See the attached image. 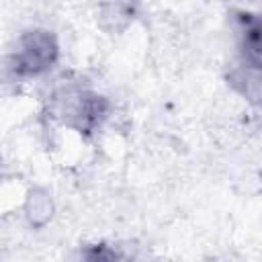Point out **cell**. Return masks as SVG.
<instances>
[{
  "instance_id": "4",
  "label": "cell",
  "mask_w": 262,
  "mask_h": 262,
  "mask_svg": "<svg viewBox=\"0 0 262 262\" xmlns=\"http://www.w3.org/2000/svg\"><path fill=\"white\" fill-rule=\"evenodd\" d=\"M80 262H123V256L117 248L106 244L86 246L80 254Z\"/></svg>"
},
{
  "instance_id": "5",
  "label": "cell",
  "mask_w": 262,
  "mask_h": 262,
  "mask_svg": "<svg viewBox=\"0 0 262 262\" xmlns=\"http://www.w3.org/2000/svg\"><path fill=\"white\" fill-rule=\"evenodd\" d=\"M39 215L43 217V221L51 215V203H49L47 196H33L29 201V217H31V221L39 223V219H37Z\"/></svg>"
},
{
  "instance_id": "3",
  "label": "cell",
  "mask_w": 262,
  "mask_h": 262,
  "mask_svg": "<svg viewBox=\"0 0 262 262\" xmlns=\"http://www.w3.org/2000/svg\"><path fill=\"white\" fill-rule=\"evenodd\" d=\"M233 82L237 88L252 100H262V63L244 61L233 74Z\"/></svg>"
},
{
  "instance_id": "1",
  "label": "cell",
  "mask_w": 262,
  "mask_h": 262,
  "mask_svg": "<svg viewBox=\"0 0 262 262\" xmlns=\"http://www.w3.org/2000/svg\"><path fill=\"white\" fill-rule=\"evenodd\" d=\"M57 41L49 31L35 29L18 39V47L12 55V70L18 76H37L49 70L57 59Z\"/></svg>"
},
{
  "instance_id": "2",
  "label": "cell",
  "mask_w": 262,
  "mask_h": 262,
  "mask_svg": "<svg viewBox=\"0 0 262 262\" xmlns=\"http://www.w3.org/2000/svg\"><path fill=\"white\" fill-rule=\"evenodd\" d=\"M106 115V100L92 92H82L68 106L70 123L80 131H94Z\"/></svg>"
}]
</instances>
